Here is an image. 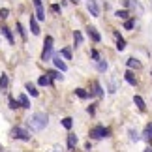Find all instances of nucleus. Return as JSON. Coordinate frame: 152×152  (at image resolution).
<instances>
[{
    "mask_svg": "<svg viewBox=\"0 0 152 152\" xmlns=\"http://www.w3.org/2000/svg\"><path fill=\"white\" fill-rule=\"evenodd\" d=\"M28 124H30V128L34 132H42L43 128L49 124V116L45 113H42V111H39V113H34L30 118H28Z\"/></svg>",
    "mask_w": 152,
    "mask_h": 152,
    "instance_id": "1",
    "label": "nucleus"
},
{
    "mask_svg": "<svg viewBox=\"0 0 152 152\" xmlns=\"http://www.w3.org/2000/svg\"><path fill=\"white\" fill-rule=\"evenodd\" d=\"M10 135L13 137V139H21V141H30V132L25 130V128H21V126H15V128H11V132H10Z\"/></svg>",
    "mask_w": 152,
    "mask_h": 152,
    "instance_id": "2",
    "label": "nucleus"
},
{
    "mask_svg": "<svg viewBox=\"0 0 152 152\" xmlns=\"http://www.w3.org/2000/svg\"><path fill=\"white\" fill-rule=\"evenodd\" d=\"M88 135L92 137V139H102V137H109L111 135V130L109 128H105V126H94L90 130V133Z\"/></svg>",
    "mask_w": 152,
    "mask_h": 152,
    "instance_id": "3",
    "label": "nucleus"
},
{
    "mask_svg": "<svg viewBox=\"0 0 152 152\" xmlns=\"http://www.w3.org/2000/svg\"><path fill=\"white\" fill-rule=\"evenodd\" d=\"M51 56H53V38L47 36V38H45V42H43L42 60H43V62H47V60H51Z\"/></svg>",
    "mask_w": 152,
    "mask_h": 152,
    "instance_id": "4",
    "label": "nucleus"
},
{
    "mask_svg": "<svg viewBox=\"0 0 152 152\" xmlns=\"http://www.w3.org/2000/svg\"><path fill=\"white\" fill-rule=\"evenodd\" d=\"M51 58H53V64H55V68L58 69V72H66V69H68L66 62H64L62 56H60V53H58V55H53Z\"/></svg>",
    "mask_w": 152,
    "mask_h": 152,
    "instance_id": "5",
    "label": "nucleus"
},
{
    "mask_svg": "<svg viewBox=\"0 0 152 152\" xmlns=\"http://www.w3.org/2000/svg\"><path fill=\"white\" fill-rule=\"evenodd\" d=\"M86 34H88V38H90L94 43H100V42H102V36H100V32H98L96 26H88V28H86Z\"/></svg>",
    "mask_w": 152,
    "mask_h": 152,
    "instance_id": "6",
    "label": "nucleus"
},
{
    "mask_svg": "<svg viewBox=\"0 0 152 152\" xmlns=\"http://www.w3.org/2000/svg\"><path fill=\"white\" fill-rule=\"evenodd\" d=\"M0 34H2L6 39H8V43H10V45H13V43H15L13 34H11V30H10V28L6 26V25H0Z\"/></svg>",
    "mask_w": 152,
    "mask_h": 152,
    "instance_id": "7",
    "label": "nucleus"
},
{
    "mask_svg": "<svg viewBox=\"0 0 152 152\" xmlns=\"http://www.w3.org/2000/svg\"><path fill=\"white\" fill-rule=\"evenodd\" d=\"M113 36L116 38V51H124L126 49V39L120 36L118 30H113Z\"/></svg>",
    "mask_w": 152,
    "mask_h": 152,
    "instance_id": "8",
    "label": "nucleus"
},
{
    "mask_svg": "<svg viewBox=\"0 0 152 152\" xmlns=\"http://www.w3.org/2000/svg\"><path fill=\"white\" fill-rule=\"evenodd\" d=\"M88 94H90V98L92 96H98V98L103 96V88H102V85L98 83V81H92V90L88 92Z\"/></svg>",
    "mask_w": 152,
    "mask_h": 152,
    "instance_id": "9",
    "label": "nucleus"
},
{
    "mask_svg": "<svg viewBox=\"0 0 152 152\" xmlns=\"http://www.w3.org/2000/svg\"><path fill=\"white\" fill-rule=\"evenodd\" d=\"M30 32L34 34V36H39V32H42V28H39V25H38V19L34 15H30Z\"/></svg>",
    "mask_w": 152,
    "mask_h": 152,
    "instance_id": "10",
    "label": "nucleus"
},
{
    "mask_svg": "<svg viewBox=\"0 0 152 152\" xmlns=\"http://www.w3.org/2000/svg\"><path fill=\"white\" fill-rule=\"evenodd\" d=\"M124 79H126V83H128V85L137 86V77H135V73H133L132 69H128V72L124 73Z\"/></svg>",
    "mask_w": 152,
    "mask_h": 152,
    "instance_id": "11",
    "label": "nucleus"
},
{
    "mask_svg": "<svg viewBox=\"0 0 152 152\" xmlns=\"http://www.w3.org/2000/svg\"><path fill=\"white\" fill-rule=\"evenodd\" d=\"M10 86V77L8 73H0V92H6Z\"/></svg>",
    "mask_w": 152,
    "mask_h": 152,
    "instance_id": "12",
    "label": "nucleus"
},
{
    "mask_svg": "<svg viewBox=\"0 0 152 152\" xmlns=\"http://www.w3.org/2000/svg\"><path fill=\"white\" fill-rule=\"evenodd\" d=\"M77 143H79L77 135H75V133H68V148H69V150H75Z\"/></svg>",
    "mask_w": 152,
    "mask_h": 152,
    "instance_id": "13",
    "label": "nucleus"
},
{
    "mask_svg": "<svg viewBox=\"0 0 152 152\" xmlns=\"http://www.w3.org/2000/svg\"><path fill=\"white\" fill-rule=\"evenodd\" d=\"M86 10H88V13L92 17H100V8L96 6V2L92 0V2H88V6H86Z\"/></svg>",
    "mask_w": 152,
    "mask_h": 152,
    "instance_id": "14",
    "label": "nucleus"
},
{
    "mask_svg": "<svg viewBox=\"0 0 152 152\" xmlns=\"http://www.w3.org/2000/svg\"><path fill=\"white\" fill-rule=\"evenodd\" d=\"M17 100H19V103H21L23 109H30V100H28L26 94H19V98H17Z\"/></svg>",
    "mask_w": 152,
    "mask_h": 152,
    "instance_id": "15",
    "label": "nucleus"
},
{
    "mask_svg": "<svg viewBox=\"0 0 152 152\" xmlns=\"http://www.w3.org/2000/svg\"><path fill=\"white\" fill-rule=\"evenodd\" d=\"M38 85L39 86H53V79L49 75H42V77L38 79Z\"/></svg>",
    "mask_w": 152,
    "mask_h": 152,
    "instance_id": "16",
    "label": "nucleus"
},
{
    "mask_svg": "<svg viewBox=\"0 0 152 152\" xmlns=\"http://www.w3.org/2000/svg\"><path fill=\"white\" fill-rule=\"evenodd\" d=\"M34 8H36V19L38 21H43L45 19V10H43V4H39V6H34Z\"/></svg>",
    "mask_w": 152,
    "mask_h": 152,
    "instance_id": "17",
    "label": "nucleus"
},
{
    "mask_svg": "<svg viewBox=\"0 0 152 152\" xmlns=\"http://www.w3.org/2000/svg\"><path fill=\"white\" fill-rule=\"evenodd\" d=\"M126 64H128V68H130V69H141V62L135 60V58H128Z\"/></svg>",
    "mask_w": 152,
    "mask_h": 152,
    "instance_id": "18",
    "label": "nucleus"
},
{
    "mask_svg": "<svg viewBox=\"0 0 152 152\" xmlns=\"http://www.w3.org/2000/svg\"><path fill=\"white\" fill-rule=\"evenodd\" d=\"M25 88H26V92H28L30 96H34V98H38V96H39V92L36 90V85H32V83H26V85H25Z\"/></svg>",
    "mask_w": 152,
    "mask_h": 152,
    "instance_id": "19",
    "label": "nucleus"
},
{
    "mask_svg": "<svg viewBox=\"0 0 152 152\" xmlns=\"http://www.w3.org/2000/svg\"><path fill=\"white\" fill-rule=\"evenodd\" d=\"M45 75H49L53 81H58V79H64V75H60V72H56V69H49V72H45Z\"/></svg>",
    "mask_w": 152,
    "mask_h": 152,
    "instance_id": "20",
    "label": "nucleus"
},
{
    "mask_svg": "<svg viewBox=\"0 0 152 152\" xmlns=\"http://www.w3.org/2000/svg\"><path fill=\"white\" fill-rule=\"evenodd\" d=\"M133 102H135V105H137V109L139 111H145L147 109V105H145V100L141 96H133Z\"/></svg>",
    "mask_w": 152,
    "mask_h": 152,
    "instance_id": "21",
    "label": "nucleus"
},
{
    "mask_svg": "<svg viewBox=\"0 0 152 152\" xmlns=\"http://www.w3.org/2000/svg\"><path fill=\"white\" fill-rule=\"evenodd\" d=\"M8 107H10L11 111H15V109H19V107H21V103H19V100H15L13 96H10V100H8Z\"/></svg>",
    "mask_w": 152,
    "mask_h": 152,
    "instance_id": "22",
    "label": "nucleus"
},
{
    "mask_svg": "<svg viewBox=\"0 0 152 152\" xmlns=\"http://www.w3.org/2000/svg\"><path fill=\"white\" fill-rule=\"evenodd\" d=\"M73 42H75V47H79V45H83V34L79 30L73 32Z\"/></svg>",
    "mask_w": 152,
    "mask_h": 152,
    "instance_id": "23",
    "label": "nucleus"
},
{
    "mask_svg": "<svg viewBox=\"0 0 152 152\" xmlns=\"http://www.w3.org/2000/svg\"><path fill=\"white\" fill-rule=\"evenodd\" d=\"M15 28H17V32H19L21 39H23V42H25V39H26V30H25V26H23L21 23H15Z\"/></svg>",
    "mask_w": 152,
    "mask_h": 152,
    "instance_id": "24",
    "label": "nucleus"
},
{
    "mask_svg": "<svg viewBox=\"0 0 152 152\" xmlns=\"http://www.w3.org/2000/svg\"><path fill=\"white\" fill-rule=\"evenodd\" d=\"M75 96L81 98V100H86V98H90V94H88L85 88H75Z\"/></svg>",
    "mask_w": 152,
    "mask_h": 152,
    "instance_id": "25",
    "label": "nucleus"
},
{
    "mask_svg": "<svg viewBox=\"0 0 152 152\" xmlns=\"http://www.w3.org/2000/svg\"><path fill=\"white\" fill-rule=\"evenodd\" d=\"M115 15L116 17H118V19H130V11H128V10H118V11H115Z\"/></svg>",
    "mask_w": 152,
    "mask_h": 152,
    "instance_id": "26",
    "label": "nucleus"
},
{
    "mask_svg": "<svg viewBox=\"0 0 152 152\" xmlns=\"http://www.w3.org/2000/svg\"><path fill=\"white\" fill-rule=\"evenodd\" d=\"M62 126L66 128V130H72V126H73V118H72V116H64V118H62Z\"/></svg>",
    "mask_w": 152,
    "mask_h": 152,
    "instance_id": "27",
    "label": "nucleus"
},
{
    "mask_svg": "<svg viewBox=\"0 0 152 152\" xmlns=\"http://www.w3.org/2000/svg\"><path fill=\"white\" fill-rule=\"evenodd\" d=\"M107 68H109V64L105 62V60H98V66H96V69L100 73H103V72H107Z\"/></svg>",
    "mask_w": 152,
    "mask_h": 152,
    "instance_id": "28",
    "label": "nucleus"
},
{
    "mask_svg": "<svg viewBox=\"0 0 152 152\" xmlns=\"http://www.w3.org/2000/svg\"><path fill=\"white\" fill-rule=\"evenodd\" d=\"M143 135H145V139H147V141H152V122H150V124H147Z\"/></svg>",
    "mask_w": 152,
    "mask_h": 152,
    "instance_id": "29",
    "label": "nucleus"
},
{
    "mask_svg": "<svg viewBox=\"0 0 152 152\" xmlns=\"http://www.w3.org/2000/svg\"><path fill=\"white\" fill-rule=\"evenodd\" d=\"M133 26H135V19H133V17H130V19L124 21V30H132Z\"/></svg>",
    "mask_w": 152,
    "mask_h": 152,
    "instance_id": "30",
    "label": "nucleus"
},
{
    "mask_svg": "<svg viewBox=\"0 0 152 152\" xmlns=\"http://www.w3.org/2000/svg\"><path fill=\"white\" fill-rule=\"evenodd\" d=\"M60 56L66 58V60H72V49H69V47H64V49L60 51Z\"/></svg>",
    "mask_w": 152,
    "mask_h": 152,
    "instance_id": "31",
    "label": "nucleus"
},
{
    "mask_svg": "<svg viewBox=\"0 0 152 152\" xmlns=\"http://www.w3.org/2000/svg\"><path fill=\"white\" fill-rule=\"evenodd\" d=\"M90 58H92V60H94V62H98V60H102L100 53H98L96 49H92V51H90Z\"/></svg>",
    "mask_w": 152,
    "mask_h": 152,
    "instance_id": "32",
    "label": "nucleus"
},
{
    "mask_svg": "<svg viewBox=\"0 0 152 152\" xmlns=\"http://www.w3.org/2000/svg\"><path fill=\"white\" fill-rule=\"evenodd\" d=\"M8 17H10V10L2 8V10H0V19H8Z\"/></svg>",
    "mask_w": 152,
    "mask_h": 152,
    "instance_id": "33",
    "label": "nucleus"
},
{
    "mask_svg": "<svg viewBox=\"0 0 152 152\" xmlns=\"http://www.w3.org/2000/svg\"><path fill=\"white\" fill-rule=\"evenodd\" d=\"M86 113H88V115H92V116H94V115H96V105H94V103H90V105H88V107H86Z\"/></svg>",
    "mask_w": 152,
    "mask_h": 152,
    "instance_id": "34",
    "label": "nucleus"
},
{
    "mask_svg": "<svg viewBox=\"0 0 152 152\" xmlns=\"http://www.w3.org/2000/svg\"><path fill=\"white\" fill-rule=\"evenodd\" d=\"M49 10L53 11V13H60V11H62V8H60L58 4H51V8H49Z\"/></svg>",
    "mask_w": 152,
    "mask_h": 152,
    "instance_id": "35",
    "label": "nucleus"
},
{
    "mask_svg": "<svg viewBox=\"0 0 152 152\" xmlns=\"http://www.w3.org/2000/svg\"><path fill=\"white\" fill-rule=\"evenodd\" d=\"M130 139H132V141H139V135H137V132L135 130H130Z\"/></svg>",
    "mask_w": 152,
    "mask_h": 152,
    "instance_id": "36",
    "label": "nucleus"
},
{
    "mask_svg": "<svg viewBox=\"0 0 152 152\" xmlns=\"http://www.w3.org/2000/svg\"><path fill=\"white\" fill-rule=\"evenodd\" d=\"M69 2H72V4H79V0H69Z\"/></svg>",
    "mask_w": 152,
    "mask_h": 152,
    "instance_id": "37",
    "label": "nucleus"
},
{
    "mask_svg": "<svg viewBox=\"0 0 152 152\" xmlns=\"http://www.w3.org/2000/svg\"><path fill=\"white\" fill-rule=\"evenodd\" d=\"M143 152H152V147H150V148H147V150H143Z\"/></svg>",
    "mask_w": 152,
    "mask_h": 152,
    "instance_id": "38",
    "label": "nucleus"
},
{
    "mask_svg": "<svg viewBox=\"0 0 152 152\" xmlns=\"http://www.w3.org/2000/svg\"><path fill=\"white\" fill-rule=\"evenodd\" d=\"M55 152H60V148H56V150H55Z\"/></svg>",
    "mask_w": 152,
    "mask_h": 152,
    "instance_id": "39",
    "label": "nucleus"
},
{
    "mask_svg": "<svg viewBox=\"0 0 152 152\" xmlns=\"http://www.w3.org/2000/svg\"><path fill=\"white\" fill-rule=\"evenodd\" d=\"M0 152H2V145H0Z\"/></svg>",
    "mask_w": 152,
    "mask_h": 152,
    "instance_id": "40",
    "label": "nucleus"
},
{
    "mask_svg": "<svg viewBox=\"0 0 152 152\" xmlns=\"http://www.w3.org/2000/svg\"><path fill=\"white\" fill-rule=\"evenodd\" d=\"M88 2H92V0H88Z\"/></svg>",
    "mask_w": 152,
    "mask_h": 152,
    "instance_id": "41",
    "label": "nucleus"
}]
</instances>
